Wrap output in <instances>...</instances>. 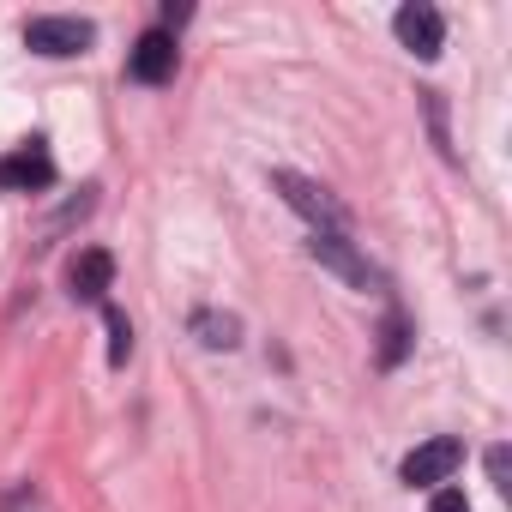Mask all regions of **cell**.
Here are the masks:
<instances>
[{
  "label": "cell",
  "mask_w": 512,
  "mask_h": 512,
  "mask_svg": "<svg viewBox=\"0 0 512 512\" xmlns=\"http://www.w3.org/2000/svg\"><path fill=\"white\" fill-rule=\"evenodd\" d=\"M272 187L284 193V205H290V211H302V217L314 223V235H344V229H350V211H344L320 181H308V175H296V169H278V175H272Z\"/></svg>",
  "instance_id": "cell-1"
},
{
  "label": "cell",
  "mask_w": 512,
  "mask_h": 512,
  "mask_svg": "<svg viewBox=\"0 0 512 512\" xmlns=\"http://www.w3.org/2000/svg\"><path fill=\"white\" fill-rule=\"evenodd\" d=\"M25 43L37 55H49V61H67V55H85L97 43V25L91 19H67V13H43V19L25 25Z\"/></svg>",
  "instance_id": "cell-2"
},
{
  "label": "cell",
  "mask_w": 512,
  "mask_h": 512,
  "mask_svg": "<svg viewBox=\"0 0 512 512\" xmlns=\"http://www.w3.org/2000/svg\"><path fill=\"white\" fill-rule=\"evenodd\" d=\"M308 253H314L326 272H338L350 290H380V284H386V278L362 260V253L350 247V235H308Z\"/></svg>",
  "instance_id": "cell-3"
},
{
  "label": "cell",
  "mask_w": 512,
  "mask_h": 512,
  "mask_svg": "<svg viewBox=\"0 0 512 512\" xmlns=\"http://www.w3.org/2000/svg\"><path fill=\"white\" fill-rule=\"evenodd\" d=\"M458 464H464V440H452V434H434V440H422V446L404 458V470H398V476H404L410 488H434V482H446Z\"/></svg>",
  "instance_id": "cell-4"
},
{
  "label": "cell",
  "mask_w": 512,
  "mask_h": 512,
  "mask_svg": "<svg viewBox=\"0 0 512 512\" xmlns=\"http://www.w3.org/2000/svg\"><path fill=\"white\" fill-rule=\"evenodd\" d=\"M392 31H398V43H404V49H410L416 61H440V49H446V19H440L434 7H422V0H410V7H398Z\"/></svg>",
  "instance_id": "cell-5"
},
{
  "label": "cell",
  "mask_w": 512,
  "mask_h": 512,
  "mask_svg": "<svg viewBox=\"0 0 512 512\" xmlns=\"http://www.w3.org/2000/svg\"><path fill=\"white\" fill-rule=\"evenodd\" d=\"M49 181H55V157H49L43 139H31V145H19V151L0 157V193H37Z\"/></svg>",
  "instance_id": "cell-6"
},
{
  "label": "cell",
  "mask_w": 512,
  "mask_h": 512,
  "mask_svg": "<svg viewBox=\"0 0 512 512\" xmlns=\"http://www.w3.org/2000/svg\"><path fill=\"white\" fill-rule=\"evenodd\" d=\"M175 61H181L175 37H169V31H145V37L133 43V55H127V73H133L139 85H169V79H175Z\"/></svg>",
  "instance_id": "cell-7"
},
{
  "label": "cell",
  "mask_w": 512,
  "mask_h": 512,
  "mask_svg": "<svg viewBox=\"0 0 512 512\" xmlns=\"http://www.w3.org/2000/svg\"><path fill=\"white\" fill-rule=\"evenodd\" d=\"M67 284H73V302H103L109 284H115V253L109 247H85L67 266Z\"/></svg>",
  "instance_id": "cell-8"
},
{
  "label": "cell",
  "mask_w": 512,
  "mask_h": 512,
  "mask_svg": "<svg viewBox=\"0 0 512 512\" xmlns=\"http://www.w3.org/2000/svg\"><path fill=\"white\" fill-rule=\"evenodd\" d=\"M193 332L205 350H235V320L229 314H193Z\"/></svg>",
  "instance_id": "cell-9"
},
{
  "label": "cell",
  "mask_w": 512,
  "mask_h": 512,
  "mask_svg": "<svg viewBox=\"0 0 512 512\" xmlns=\"http://www.w3.org/2000/svg\"><path fill=\"white\" fill-rule=\"evenodd\" d=\"M404 344H410V326H404V314L392 308L386 326H380V368H398V362H404Z\"/></svg>",
  "instance_id": "cell-10"
},
{
  "label": "cell",
  "mask_w": 512,
  "mask_h": 512,
  "mask_svg": "<svg viewBox=\"0 0 512 512\" xmlns=\"http://www.w3.org/2000/svg\"><path fill=\"white\" fill-rule=\"evenodd\" d=\"M103 326H109V362L127 368V356H133V326H127V314H121V308H103Z\"/></svg>",
  "instance_id": "cell-11"
},
{
  "label": "cell",
  "mask_w": 512,
  "mask_h": 512,
  "mask_svg": "<svg viewBox=\"0 0 512 512\" xmlns=\"http://www.w3.org/2000/svg\"><path fill=\"white\" fill-rule=\"evenodd\" d=\"M488 476H494V488H512V452L506 446H488Z\"/></svg>",
  "instance_id": "cell-12"
},
{
  "label": "cell",
  "mask_w": 512,
  "mask_h": 512,
  "mask_svg": "<svg viewBox=\"0 0 512 512\" xmlns=\"http://www.w3.org/2000/svg\"><path fill=\"white\" fill-rule=\"evenodd\" d=\"M422 103H428V121H434V139H440V151H446V103H440V91H422ZM452 157V151H446Z\"/></svg>",
  "instance_id": "cell-13"
},
{
  "label": "cell",
  "mask_w": 512,
  "mask_h": 512,
  "mask_svg": "<svg viewBox=\"0 0 512 512\" xmlns=\"http://www.w3.org/2000/svg\"><path fill=\"white\" fill-rule=\"evenodd\" d=\"M428 512H470V500H464V488H440Z\"/></svg>",
  "instance_id": "cell-14"
},
{
  "label": "cell",
  "mask_w": 512,
  "mask_h": 512,
  "mask_svg": "<svg viewBox=\"0 0 512 512\" xmlns=\"http://www.w3.org/2000/svg\"><path fill=\"white\" fill-rule=\"evenodd\" d=\"M187 19H193V7H175V0L163 7V31H175V25H187Z\"/></svg>",
  "instance_id": "cell-15"
}]
</instances>
